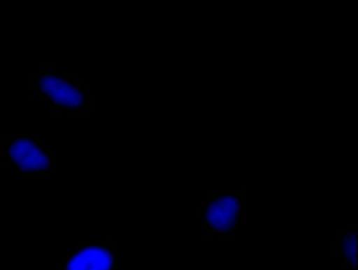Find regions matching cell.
<instances>
[{"label": "cell", "instance_id": "7", "mask_svg": "<svg viewBox=\"0 0 358 270\" xmlns=\"http://www.w3.org/2000/svg\"><path fill=\"white\" fill-rule=\"evenodd\" d=\"M244 220H245L244 213H242V215H238V218H236V221L242 222V223H243V221H244Z\"/></svg>", "mask_w": 358, "mask_h": 270}, {"label": "cell", "instance_id": "4", "mask_svg": "<svg viewBox=\"0 0 358 270\" xmlns=\"http://www.w3.org/2000/svg\"><path fill=\"white\" fill-rule=\"evenodd\" d=\"M234 197L238 199V202H243V201H244V194H243L240 190H236V192H234Z\"/></svg>", "mask_w": 358, "mask_h": 270}, {"label": "cell", "instance_id": "1", "mask_svg": "<svg viewBox=\"0 0 358 270\" xmlns=\"http://www.w3.org/2000/svg\"><path fill=\"white\" fill-rule=\"evenodd\" d=\"M35 93L43 101L66 113L89 114L93 110L90 90L74 76H60L50 71L30 77Z\"/></svg>", "mask_w": 358, "mask_h": 270}, {"label": "cell", "instance_id": "5", "mask_svg": "<svg viewBox=\"0 0 358 270\" xmlns=\"http://www.w3.org/2000/svg\"><path fill=\"white\" fill-rule=\"evenodd\" d=\"M348 241H349V236H348L347 234H343V238H341V245H345Z\"/></svg>", "mask_w": 358, "mask_h": 270}, {"label": "cell", "instance_id": "9", "mask_svg": "<svg viewBox=\"0 0 358 270\" xmlns=\"http://www.w3.org/2000/svg\"><path fill=\"white\" fill-rule=\"evenodd\" d=\"M345 267H349V266H351V263H350L349 260L345 259Z\"/></svg>", "mask_w": 358, "mask_h": 270}, {"label": "cell", "instance_id": "6", "mask_svg": "<svg viewBox=\"0 0 358 270\" xmlns=\"http://www.w3.org/2000/svg\"><path fill=\"white\" fill-rule=\"evenodd\" d=\"M341 240L336 242V253H341Z\"/></svg>", "mask_w": 358, "mask_h": 270}, {"label": "cell", "instance_id": "11", "mask_svg": "<svg viewBox=\"0 0 358 270\" xmlns=\"http://www.w3.org/2000/svg\"><path fill=\"white\" fill-rule=\"evenodd\" d=\"M219 240H220V239H219V238H217V236H215V241H219Z\"/></svg>", "mask_w": 358, "mask_h": 270}, {"label": "cell", "instance_id": "8", "mask_svg": "<svg viewBox=\"0 0 358 270\" xmlns=\"http://www.w3.org/2000/svg\"><path fill=\"white\" fill-rule=\"evenodd\" d=\"M242 225H243L242 222H238V221L236 222V227L238 228V229H241V228H242Z\"/></svg>", "mask_w": 358, "mask_h": 270}, {"label": "cell", "instance_id": "10", "mask_svg": "<svg viewBox=\"0 0 358 270\" xmlns=\"http://www.w3.org/2000/svg\"><path fill=\"white\" fill-rule=\"evenodd\" d=\"M350 230H351V229H350V228H348V227H347V228H345V234H348V232H350Z\"/></svg>", "mask_w": 358, "mask_h": 270}, {"label": "cell", "instance_id": "3", "mask_svg": "<svg viewBox=\"0 0 358 270\" xmlns=\"http://www.w3.org/2000/svg\"><path fill=\"white\" fill-rule=\"evenodd\" d=\"M62 270H118V250L113 241L83 243L70 255Z\"/></svg>", "mask_w": 358, "mask_h": 270}, {"label": "cell", "instance_id": "2", "mask_svg": "<svg viewBox=\"0 0 358 270\" xmlns=\"http://www.w3.org/2000/svg\"><path fill=\"white\" fill-rule=\"evenodd\" d=\"M3 150L16 173L29 178H45L55 173V157L30 135H16L3 141Z\"/></svg>", "mask_w": 358, "mask_h": 270}]
</instances>
